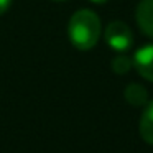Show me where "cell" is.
Listing matches in <instances>:
<instances>
[{
    "instance_id": "obj_1",
    "label": "cell",
    "mask_w": 153,
    "mask_h": 153,
    "mask_svg": "<svg viewBox=\"0 0 153 153\" xmlns=\"http://www.w3.org/2000/svg\"><path fill=\"white\" fill-rule=\"evenodd\" d=\"M102 33L100 20L92 10H77L68 23V38L71 45L79 51H87L97 45Z\"/></svg>"
},
{
    "instance_id": "obj_3",
    "label": "cell",
    "mask_w": 153,
    "mask_h": 153,
    "mask_svg": "<svg viewBox=\"0 0 153 153\" xmlns=\"http://www.w3.org/2000/svg\"><path fill=\"white\" fill-rule=\"evenodd\" d=\"M132 64L140 76L153 82V43L138 48L132 56Z\"/></svg>"
},
{
    "instance_id": "obj_9",
    "label": "cell",
    "mask_w": 153,
    "mask_h": 153,
    "mask_svg": "<svg viewBox=\"0 0 153 153\" xmlns=\"http://www.w3.org/2000/svg\"><path fill=\"white\" fill-rule=\"evenodd\" d=\"M89 2H92V4H96V5H104V4H107L109 0H89Z\"/></svg>"
},
{
    "instance_id": "obj_8",
    "label": "cell",
    "mask_w": 153,
    "mask_h": 153,
    "mask_svg": "<svg viewBox=\"0 0 153 153\" xmlns=\"http://www.w3.org/2000/svg\"><path fill=\"white\" fill-rule=\"evenodd\" d=\"M12 5V0H0V17L4 13H7V10L10 8Z\"/></svg>"
},
{
    "instance_id": "obj_2",
    "label": "cell",
    "mask_w": 153,
    "mask_h": 153,
    "mask_svg": "<svg viewBox=\"0 0 153 153\" xmlns=\"http://www.w3.org/2000/svg\"><path fill=\"white\" fill-rule=\"evenodd\" d=\"M105 43L117 53H127L133 45V33L125 22H110L105 27Z\"/></svg>"
},
{
    "instance_id": "obj_7",
    "label": "cell",
    "mask_w": 153,
    "mask_h": 153,
    "mask_svg": "<svg viewBox=\"0 0 153 153\" xmlns=\"http://www.w3.org/2000/svg\"><path fill=\"white\" fill-rule=\"evenodd\" d=\"M132 68H133L132 58L127 56V54H123V53H119L112 59V71L117 73V74H125V73H128Z\"/></svg>"
},
{
    "instance_id": "obj_5",
    "label": "cell",
    "mask_w": 153,
    "mask_h": 153,
    "mask_svg": "<svg viewBox=\"0 0 153 153\" xmlns=\"http://www.w3.org/2000/svg\"><path fill=\"white\" fill-rule=\"evenodd\" d=\"M138 130H140V137L148 145H153V99L143 105Z\"/></svg>"
},
{
    "instance_id": "obj_6",
    "label": "cell",
    "mask_w": 153,
    "mask_h": 153,
    "mask_svg": "<svg viewBox=\"0 0 153 153\" xmlns=\"http://www.w3.org/2000/svg\"><path fill=\"white\" fill-rule=\"evenodd\" d=\"M123 96H125L127 102L133 107H143L148 102V91L142 84H137V82L128 84L123 91Z\"/></svg>"
},
{
    "instance_id": "obj_10",
    "label": "cell",
    "mask_w": 153,
    "mask_h": 153,
    "mask_svg": "<svg viewBox=\"0 0 153 153\" xmlns=\"http://www.w3.org/2000/svg\"><path fill=\"white\" fill-rule=\"evenodd\" d=\"M53 2H64V0H53Z\"/></svg>"
},
{
    "instance_id": "obj_4",
    "label": "cell",
    "mask_w": 153,
    "mask_h": 153,
    "mask_svg": "<svg viewBox=\"0 0 153 153\" xmlns=\"http://www.w3.org/2000/svg\"><path fill=\"white\" fill-rule=\"evenodd\" d=\"M135 18L142 33H145L153 40V0H140L135 12Z\"/></svg>"
}]
</instances>
